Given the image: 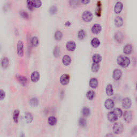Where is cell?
<instances>
[{"label": "cell", "instance_id": "obj_20", "mask_svg": "<svg viewBox=\"0 0 137 137\" xmlns=\"http://www.w3.org/2000/svg\"><path fill=\"white\" fill-rule=\"evenodd\" d=\"M124 24V20L121 16H117L115 19V24L117 27H121Z\"/></svg>", "mask_w": 137, "mask_h": 137}, {"label": "cell", "instance_id": "obj_48", "mask_svg": "<svg viewBox=\"0 0 137 137\" xmlns=\"http://www.w3.org/2000/svg\"><path fill=\"white\" fill-rule=\"evenodd\" d=\"M136 102H137V96L136 97Z\"/></svg>", "mask_w": 137, "mask_h": 137}, {"label": "cell", "instance_id": "obj_43", "mask_svg": "<svg viewBox=\"0 0 137 137\" xmlns=\"http://www.w3.org/2000/svg\"><path fill=\"white\" fill-rule=\"evenodd\" d=\"M131 133L132 135H135L137 133V126H135L132 128Z\"/></svg>", "mask_w": 137, "mask_h": 137}, {"label": "cell", "instance_id": "obj_1", "mask_svg": "<svg viewBox=\"0 0 137 137\" xmlns=\"http://www.w3.org/2000/svg\"><path fill=\"white\" fill-rule=\"evenodd\" d=\"M117 63L120 66L124 67H127L129 66L131 63L130 58L128 56L124 55H119L117 58Z\"/></svg>", "mask_w": 137, "mask_h": 137}, {"label": "cell", "instance_id": "obj_17", "mask_svg": "<svg viewBox=\"0 0 137 137\" xmlns=\"http://www.w3.org/2000/svg\"><path fill=\"white\" fill-rule=\"evenodd\" d=\"M89 84L90 87L92 88H96L98 86V80L96 78H92L90 80Z\"/></svg>", "mask_w": 137, "mask_h": 137}, {"label": "cell", "instance_id": "obj_30", "mask_svg": "<svg viewBox=\"0 0 137 137\" xmlns=\"http://www.w3.org/2000/svg\"><path fill=\"white\" fill-rule=\"evenodd\" d=\"M81 113L84 117H87L90 116V109L87 108V107H84L83 109H82Z\"/></svg>", "mask_w": 137, "mask_h": 137}, {"label": "cell", "instance_id": "obj_38", "mask_svg": "<svg viewBox=\"0 0 137 137\" xmlns=\"http://www.w3.org/2000/svg\"><path fill=\"white\" fill-rule=\"evenodd\" d=\"M60 53V48H58V46H56L54 49V55L55 57H58Z\"/></svg>", "mask_w": 137, "mask_h": 137}, {"label": "cell", "instance_id": "obj_12", "mask_svg": "<svg viewBox=\"0 0 137 137\" xmlns=\"http://www.w3.org/2000/svg\"><path fill=\"white\" fill-rule=\"evenodd\" d=\"M70 81V76L67 74H63L60 78L61 83L63 85H66L69 84Z\"/></svg>", "mask_w": 137, "mask_h": 137}, {"label": "cell", "instance_id": "obj_16", "mask_svg": "<svg viewBox=\"0 0 137 137\" xmlns=\"http://www.w3.org/2000/svg\"><path fill=\"white\" fill-rule=\"evenodd\" d=\"M40 79V74L38 71H34L31 74V79L33 83H36Z\"/></svg>", "mask_w": 137, "mask_h": 137}, {"label": "cell", "instance_id": "obj_49", "mask_svg": "<svg viewBox=\"0 0 137 137\" xmlns=\"http://www.w3.org/2000/svg\"><path fill=\"white\" fill-rule=\"evenodd\" d=\"M136 90H137V84H136Z\"/></svg>", "mask_w": 137, "mask_h": 137}, {"label": "cell", "instance_id": "obj_4", "mask_svg": "<svg viewBox=\"0 0 137 137\" xmlns=\"http://www.w3.org/2000/svg\"><path fill=\"white\" fill-rule=\"evenodd\" d=\"M82 18H83V19L85 22H90L93 18V15L92 13L90 11L86 10V11L83 12V15H82Z\"/></svg>", "mask_w": 137, "mask_h": 137}, {"label": "cell", "instance_id": "obj_32", "mask_svg": "<svg viewBox=\"0 0 137 137\" xmlns=\"http://www.w3.org/2000/svg\"><path fill=\"white\" fill-rule=\"evenodd\" d=\"M63 33L60 31H57L55 32L54 34V37L56 40H61L62 38Z\"/></svg>", "mask_w": 137, "mask_h": 137}, {"label": "cell", "instance_id": "obj_27", "mask_svg": "<svg viewBox=\"0 0 137 137\" xmlns=\"http://www.w3.org/2000/svg\"><path fill=\"white\" fill-rule=\"evenodd\" d=\"M2 66L4 69H6L8 66L9 64V59L6 57H4L2 59Z\"/></svg>", "mask_w": 137, "mask_h": 137}, {"label": "cell", "instance_id": "obj_22", "mask_svg": "<svg viewBox=\"0 0 137 137\" xmlns=\"http://www.w3.org/2000/svg\"><path fill=\"white\" fill-rule=\"evenodd\" d=\"M90 43L94 48H98L100 45V41L98 38H94L92 39Z\"/></svg>", "mask_w": 137, "mask_h": 137}, {"label": "cell", "instance_id": "obj_10", "mask_svg": "<svg viewBox=\"0 0 137 137\" xmlns=\"http://www.w3.org/2000/svg\"><path fill=\"white\" fill-rule=\"evenodd\" d=\"M17 52L19 56H23L24 55V43L22 41H19L18 42Z\"/></svg>", "mask_w": 137, "mask_h": 137}, {"label": "cell", "instance_id": "obj_37", "mask_svg": "<svg viewBox=\"0 0 137 137\" xmlns=\"http://www.w3.org/2000/svg\"><path fill=\"white\" fill-rule=\"evenodd\" d=\"M32 3L34 7L35 8H39L42 5L41 1H32Z\"/></svg>", "mask_w": 137, "mask_h": 137}, {"label": "cell", "instance_id": "obj_2", "mask_svg": "<svg viewBox=\"0 0 137 137\" xmlns=\"http://www.w3.org/2000/svg\"><path fill=\"white\" fill-rule=\"evenodd\" d=\"M113 132L116 134H120L123 132L124 128L123 124L120 122H117L113 126Z\"/></svg>", "mask_w": 137, "mask_h": 137}, {"label": "cell", "instance_id": "obj_19", "mask_svg": "<svg viewBox=\"0 0 137 137\" xmlns=\"http://www.w3.org/2000/svg\"><path fill=\"white\" fill-rule=\"evenodd\" d=\"M106 93L109 96L113 95V93H114V90H113V86L111 84H109L107 85L106 88Z\"/></svg>", "mask_w": 137, "mask_h": 137}, {"label": "cell", "instance_id": "obj_23", "mask_svg": "<svg viewBox=\"0 0 137 137\" xmlns=\"http://www.w3.org/2000/svg\"><path fill=\"white\" fill-rule=\"evenodd\" d=\"M19 113H20V111L18 110V109H16V110L14 111L13 116H12V118H13L14 121V123H18V120H19Z\"/></svg>", "mask_w": 137, "mask_h": 137}, {"label": "cell", "instance_id": "obj_25", "mask_svg": "<svg viewBox=\"0 0 137 137\" xmlns=\"http://www.w3.org/2000/svg\"><path fill=\"white\" fill-rule=\"evenodd\" d=\"M95 96V92L93 90H90L86 93V97L89 100H92Z\"/></svg>", "mask_w": 137, "mask_h": 137}, {"label": "cell", "instance_id": "obj_6", "mask_svg": "<svg viewBox=\"0 0 137 137\" xmlns=\"http://www.w3.org/2000/svg\"><path fill=\"white\" fill-rule=\"evenodd\" d=\"M123 75L122 71L119 69H116L113 72V77L115 80H119L121 79Z\"/></svg>", "mask_w": 137, "mask_h": 137}, {"label": "cell", "instance_id": "obj_8", "mask_svg": "<svg viewBox=\"0 0 137 137\" xmlns=\"http://www.w3.org/2000/svg\"><path fill=\"white\" fill-rule=\"evenodd\" d=\"M115 106V102L113 99H108L105 101L104 107L105 108L109 110L113 109Z\"/></svg>", "mask_w": 137, "mask_h": 137}, {"label": "cell", "instance_id": "obj_42", "mask_svg": "<svg viewBox=\"0 0 137 137\" xmlns=\"http://www.w3.org/2000/svg\"><path fill=\"white\" fill-rule=\"evenodd\" d=\"M5 93L3 90H0V99L1 100H3V99L5 98Z\"/></svg>", "mask_w": 137, "mask_h": 137}, {"label": "cell", "instance_id": "obj_3", "mask_svg": "<svg viewBox=\"0 0 137 137\" xmlns=\"http://www.w3.org/2000/svg\"><path fill=\"white\" fill-rule=\"evenodd\" d=\"M132 100L130 98L128 97H126V98H124L122 100V106L123 108L125 109H128L131 108L132 106Z\"/></svg>", "mask_w": 137, "mask_h": 137}, {"label": "cell", "instance_id": "obj_15", "mask_svg": "<svg viewBox=\"0 0 137 137\" xmlns=\"http://www.w3.org/2000/svg\"><path fill=\"white\" fill-rule=\"evenodd\" d=\"M66 48L69 51H74L76 48V44L75 42L72 41L67 42L66 43Z\"/></svg>", "mask_w": 137, "mask_h": 137}, {"label": "cell", "instance_id": "obj_24", "mask_svg": "<svg viewBox=\"0 0 137 137\" xmlns=\"http://www.w3.org/2000/svg\"><path fill=\"white\" fill-rule=\"evenodd\" d=\"M62 62L65 65H69L71 63V58L70 57V56L69 55H65L63 56V59H62Z\"/></svg>", "mask_w": 137, "mask_h": 137}, {"label": "cell", "instance_id": "obj_18", "mask_svg": "<svg viewBox=\"0 0 137 137\" xmlns=\"http://www.w3.org/2000/svg\"><path fill=\"white\" fill-rule=\"evenodd\" d=\"M17 79L18 80L19 83L23 86H25L26 85L27 83V79L25 77L22 76H17Z\"/></svg>", "mask_w": 137, "mask_h": 137}, {"label": "cell", "instance_id": "obj_13", "mask_svg": "<svg viewBox=\"0 0 137 137\" xmlns=\"http://www.w3.org/2000/svg\"><path fill=\"white\" fill-rule=\"evenodd\" d=\"M123 8V4L120 1H118L116 3L114 7V11L116 14H118L121 13Z\"/></svg>", "mask_w": 137, "mask_h": 137}, {"label": "cell", "instance_id": "obj_33", "mask_svg": "<svg viewBox=\"0 0 137 137\" xmlns=\"http://www.w3.org/2000/svg\"><path fill=\"white\" fill-rule=\"evenodd\" d=\"M86 35V33L84 29H80L78 33V37L80 39H83L85 38Z\"/></svg>", "mask_w": 137, "mask_h": 137}, {"label": "cell", "instance_id": "obj_28", "mask_svg": "<svg viewBox=\"0 0 137 137\" xmlns=\"http://www.w3.org/2000/svg\"><path fill=\"white\" fill-rule=\"evenodd\" d=\"M29 104L31 106L36 107L39 104V100L36 98H32L29 100Z\"/></svg>", "mask_w": 137, "mask_h": 137}, {"label": "cell", "instance_id": "obj_11", "mask_svg": "<svg viewBox=\"0 0 137 137\" xmlns=\"http://www.w3.org/2000/svg\"><path fill=\"white\" fill-rule=\"evenodd\" d=\"M133 46L131 44L128 43L124 46L123 52L124 54L130 55L133 52Z\"/></svg>", "mask_w": 137, "mask_h": 137}, {"label": "cell", "instance_id": "obj_5", "mask_svg": "<svg viewBox=\"0 0 137 137\" xmlns=\"http://www.w3.org/2000/svg\"><path fill=\"white\" fill-rule=\"evenodd\" d=\"M123 118L124 121H125L127 123H130L132 121L133 115L131 111L130 110H126L125 112L123 113Z\"/></svg>", "mask_w": 137, "mask_h": 137}, {"label": "cell", "instance_id": "obj_9", "mask_svg": "<svg viewBox=\"0 0 137 137\" xmlns=\"http://www.w3.org/2000/svg\"><path fill=\"white\" fill-rule=\"evenodd\" d=\"M114 38L115 40L119 43H122L124 40V34L121 31H117L115 33Z\"/></svg>", "mask_w": 137, "mask_h": 137}, {"label": "cell", "instance_id": "obj_44", "mask_svg": "<svg viewBox=\"0 0 137 137\" xmlns=\"http://www.w3.org/2000/svg\"><path fill=\"white\" fill-rule=\"evenodd\" d=\"M69 2H70V5L73 6V7H75V6H77L79 4L78 1H70Z\"/></svg>", "mask_w": 137, "mask_h": 137}, {"label": "cell", "instance_id": "obj_47", "mask_svg": "<svg viewBox=\"0 0 137 137\" xmlns=\"http://www.w3.org/2000/svg\"><path fill=\"white\" fill-rule=\"evenodd\" d=\"M20 137H25V134L24 133H22L20 135Z\"/></svg>", "mask_w": 137, "mask_h": 137}, {"label": "cell", "instance_id": "obj_31", "mask_svg": "<svg viewBox=\"0 0 137 137\" xmlns=\"http://www.w3.org/2000/svg\"><path fill=\"white\" fill-rule=\"evenodd\" d=\"M100 69V64L99 63H93L92 65L91 70L93 72H96L99 70Z\"/></svg>", "mask_w": 137, "mask_h": 137}, {"label": "cell", "instance_id": "obj_39", "mask_svg": "<svg viewBox=\"0 0 137 137\" xmlns=\"http://www.w3.org/2000/svg\"><path fill=\"white\" fill-rule=\"evenodd\" d=\"M20 14L21 15V16L23 17L24 18H28L29 17L28 13H27L26 11H24V10H22V11H20Z\"/></svg>", "mask_w": 137, "mask_h": 137}, {"label": "cell", "instance_id": "obj_21", "mask_svg": "<svg viewBox=\"0 0 137 137\" xmlns=\"http://www.w3.org/2000/svg\"><path fill=\"white\" fill-rule=\"evenodd\" d=\"M92 60L93 63H99L102 60V56L99 54H95L92 56Z\"/></svg>", "mask_w": 137, "mask_h": 137}, {"label": "cell", "instance_id": "obj_29", "mask_svg": "<svg viewBox=\"0 0 137 137\" xmlns=\"http://www.w3.org/2000/svg\"><path fill=\"white\" fill-rule=\"evenodd\" d=\"M48 123L51 126H54L57 123V119L54 116H50L48 119Z\"/></svg>", "mask_w": 137, "mask_h": 137}, {"label": "cell", "instance_id": "obj_7", "mask_svg": "<svg viewBox=\"0 0 137 137\" xmlns=\"http://www.w3.org/2000/svg\"><path fill=\"white\" fill-rule=\"evenodd\" d=\"M107 118L111 123H114V122L117 121L118 117L117 116V115L113 111H112L108 113V114H107Z\"/></svg>", "mask_w": 137, "mask_h": 137}, {"label": "cell", "instance_id": "obj_26", "mask_svg": "<svg viewBox=\"0 0 137 137\" xmlns=\"http://www.w3.org/2000/svg\"><path fill=\"white\" fill-rule=\"evenodd\" d=\"M25 118L27 123H30L32 122L33 119V115L30 113H25Z\"/></svg>", "mask_w": 137, "mask_h": 137}, {"label": "cell", "instance_id": "obj_36", "mask_svg": "<svg viewBox=\"0 0 137 137\" xmlns=\"http://www.w3.org/2000/svg\"><path fill=\"white\" fill-rule=\"evenodd\" d=\"M31 43L32 45L34 47H36L39 44V40L38 38L37 37H32L31 40Z\"/></svg>", "mask_w": 137, "mask_h": 137}, {"label": "cell", "instance_id": "obj_45", "mask_svg": "<svg viewBox=\"0 0 137 137\" xmlns=\"http://www.w3.org/2000/svg\"><path fill=\"white\" fill-rule=\"evenodd\" d=\"M105 137H114V136H113V134L109 133L107 134L106 135V136H105Z\"/></svg>", "mask_w": 137, "mask_h": 137}, {"label": "cell", "instance_id": "obj_41", "mask_svg": "<svg viewBox=\"0 0 137 137\" xmlns=\"http://www.w3.org/2000/svg\"><path fill=\"white\" fill-rule=\"evenodd\" d=\"M27 7H28V9L30 10H33L34 8V6L32 3V1H27Z\"/></svg>", "mask_w": 137, "mask_h": 137}, {"label": "cell", "instance_id": "obj_14", "mask_svg": "<svg viewBox=\"0 0 137 137\" xmlns=\"http://www.w3.org/2000/svg\"><path fill=\"white\" fill-rule=\"evenodd\" d=\"M92 32L94 34H99L102 30V26L100 24H95L92 27Z\"/></svg>", "mask_w": 137, "mask_h": 137}, {"label": "cell", "instance_id": "obj_40", "mask_svg": "<svg viewBox=\"0 0 137 137\" xmlns=\"http://www.w3.org/2000/svg\"><path fill=\"white\" fill-rule=\"evenodd\" d=\"M57 11V7L54 5L52 6V7H50L49 9L50 13L52 14H54L55 13H56Z\"/></svg>", "mask_w": 137, "mask_h": 137}, {"label": "cell", "instance_id": "obj_46", "mask_svg": "<svg viewBox=\"0 0 137 137\" xmlns=\"http://www.w3.org/2000/svg\"><path fill=\"white\" fill-rule=\"evenodd\" d=\"M90 2V1H87V0H84V1H81V3L84 4V5H86V4Z\"/></svg>", "mask_w": 137, "mask_h": 137}, {"label": "cell", "instance_id": "obj_34", "mask_svg": "<svg viewBox=\"0 0 137 137\" xmlns=\"http://www.w3.org/2000/svg\"><path fill=\"white\" fill-rule=\"evenodd\" d=\"M79 125L81 126V127H85L87 125V121L86 119L84 117L80 118L79 119Z\"/></svg>", "mask_w": 137, "mask_h": 137}, {"label": "cell", "instance_id": "obj_35", "mask_svg": "<svg viewBox=\"0 0 137 137\" xmlns=\"http://www.w3.org/2000/svg\"><path fill=\"white\" fill-rule=\"evenodd\" d=\"M113 111L117 115V116L118 117H121L123 115V111H122V109L118 108H116L114 109V110H113Z\"/></svg>", "mask_w": 137, "mask_h": 137}]
</instances>
